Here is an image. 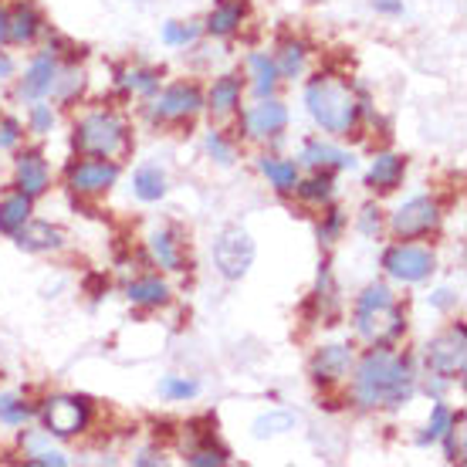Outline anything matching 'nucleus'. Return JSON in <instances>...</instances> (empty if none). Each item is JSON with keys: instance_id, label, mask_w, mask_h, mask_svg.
I'll return each instance as SVG.
<instances>
[{"instance_id": "1", "label": "nucleus", "mask_w": 467, "mask_h": 467, "mask_svg": "<svg viewBox=\"0 0 467 467\" xmlns=\"http://www.w3.org/2000/svg\"><path fill=\"white\" fill-rule=\"evenodd\" d=\"M413 393H417V373L410 356H397L383 342L362 356L352 379V397L359 407H403Z\"/></svg>"}, {"instance_id": "2", "label": "nucleus", "mask_w": 467, "mask_h": 467, "mask_svg": "<svg viewBox=\"0 0 467 467\" xmlns=\"http://www.w3.org/2000/svg\"><path fill=\"white\" fill-rule=\"evenodd\" d=\"M305 106L312 112L318 126L336 136H349L359 119V106H356V95L349 92V85L336 82L328 75H318L316 82L305 88Z\"/></svg>"}, {"instance_id": "3", "label": "nucleus", "mask_w": 467, "mask_h": 467, "mask_svg": "<svg viewBox=\"0 0 467 467\" xmlns=\"http://www.w3.org/2000/svg\"><path fill=\"white\" fill-rule=\"evenodd\" d=\"M356 328H359V336L373 342H389L403 336L407 318H403V308L393 302V295H389L386 285H369L359 295V302H356Z\"/></svg>"}, {"instance_id": "4", "label": "nucleus", "mask_w": 467, "mask_h": 467, "mask_svg": "<svg viewBox=\"0 0 467 467\" xmlns=\"http://www.w3.org/2000/svg\"><path fill=\"white\" fill-rule=\"evenodd\" d=\"M71 142H75V150L82 152V156L109 160V156L126 150L129 132H126V122L119 116H112V112H92V116H85L75 126Z\"/></svg>"}, {"instance_id": "5", "label": "nucleus", "mask_w": 467, "mask_h": 467, "mask_svg": "<svg viewBox=\"0 0 467 467\" xmlns=\"http://www.w3.org/2000/svg\"><path fill=\"white\" fill-rule=\"evenodd\" d=\"M213 261L227 281H241L254 265V241L241 227H227L213 244Z\"/></svg>"}, {"instance_id": "6", "label": "nucleus", "mask_w": 467, "mask_h": 467, "mask_svg": "<svg viewBox=\"0 0 467 467\" xmlns=\"http://www.w3.org/2000/svg\"><path fill=\"white\" fill-rule=\"evenodd\" d=\"M464 366H467V336H464V326L451 328L444 336H437L431 339L427 346V369L433 376H441V379H461L464 376Z\"/></svg>"}, {"instance_id": "7", "label": "nucleus", "mask_w": 467, "mask_h": 467, "mask_svg": "<svg viewBox=\"0 0 467 467\" xmlns=\"http://www.w3.org/2000/svg\"><path fill=\"white\" fill-rule=\"evenodd\" d=\"M41 420L55 437H75L92 420V403L85 397H51L41 407Z\"/></svg>"}, {"instance_id": "8", "label": "nucleus", "mask_w": 467, "mask_h": 467, "mask_svg": "<svg viewBox=\"0 0 467 467\" xmlns=\"http://www.w3.org/2000/svg\"><path fill=\"white\" fill-rule=\"evenodd\" d=\"M383 268L400 281H423L431 278L433 271V254L427 247H413V244H393L383 254Z\"/></svg>"}, {"instance_id": "9", "label": "nucleus", "mask_w": 467, "mask_h": 467, "mask_svg": "<svg viewBox=\"0 0 467 467\" xmlns=\"http://www.w3.org/2000/svg\"><path fill=\"white\" fill-rule=\"evenodd\" d=\"M441 223V211H437V203L431 197H413L410 203H403L397 213H393V234L397 237H420V234H431L433 227Z\"/></svg>"}, {"instance_id": "10", "label": "nucleus", "mask_w": 467, "mask_h": 467, "mask_svg": "<svg viewBox=\"0 0 467 467\" xmlns=\"http://www.w3.org/2000/svg\"><path fill=\"white\" fill-rule=\"evenodd\" d=\"M200 109H203V95H200L197 85H173V88H166V92L152 102L150 116L156 119V122H170V119L197 116Z\"/></svg>"}, {"instance_id": "11", "label": "nucleus", "mask_w": 467, "mask_h": 467, "mask_svg": "<svg viewBox=\"0 0 467 467\" xmlns=\"http://www.w3.org/2000/svg\"><path fill=\"white\" fill-rule=\"evenodd\" d=\"M119 180V166L109 160H85L68 166V187L75 193H102Z\"/></svg>"}, {"instance_id": "12", "label": "nucleus", "mask_w": 467, "mask_h": 467, "mask_svg": "<svg viewBox=\"0 0 467 467\" xmlns=\"http://www.w3.org/2000/svg\"><path fill=\"white\" fill-rule=\"evenodd\" d=\"M247 126V136H254V140H268V136H278L281 129L288 126V109L281 106V102H261L247 112L244 119Z\"/></svg>"}, {"instance_id": "13", "label": "nucleus", "mask_w": 467, "mask_h": 467, "mask_svg": "<svg viewBox=\"0 0 467 467\" xmlns=\"http://www.w3.org/2000/svg\"><path fill=\"white\" fill-rule=\"evenodd\" d=\"M14 237H17V247H21V251H31V254L58 251V247L65 244V234L45 221H24Z\"/></svg>"}, {"instance_id": "14", "label": "nucleus", "mask_w": 467, "mask_h": 467, "mask_svg": "<svg viewBox=\"0 0 467 467\" xmlns=\"http://www.w3.org/2000/svg\"><path fill=\"white\" fill-rule=\"evenodd\" d=\"M352 366V352L349 346H326L318 349V356L312 359V379L316 383H339L342 376L349 373Z\"/></svg>"}, {"instance_id": "15", "label": "nucleus", "mask_w": 467, "mask_h": 467, "mask_svg": "<svg viewBox=\"0 0 467 467\" xmlns=\"http://www.w3.org/2000/svg\"><path fill=\"white\" fill-rule=\"evenodd\" d=\"M17 187L27 197H41L47 190V163L37 150H27L17 160Z\"/></svg>"}, {"instance_id": "16", "label": "nucleus", "mask_w": 467, "mask_h": 467, "mask_svg": "<svg viewBox=\"0 0 467 467\" xmlns=\"http://www.w3.org/2000/svg\"><path fill=\"white\" fill-rule=\"evenodd\" d=\"M403 173H407V160L397 156V152H383V156H376L373 170L366 173V183L373 190H379V193H389V190L400 187Z\"/></svg>"}, {"instance_id": "17", "label": "nucleus", "mask_w": 467, "mask_h": 467, "mask_svg": "<svg viewBox=\"0 0 467 467\" xmlns=\"http://www.w3.org/2000/svg\"><path fill=\"white\" fill-rule=\"evenodd\" d=\"M51 85H55V58L51 55H41V58L27 68L21 82V95L24 99H41L45 92H51Z\"/></svg>"}, {"instance_id": "18", "label": "nucleus", "mask_w": 467, "mask_h": 467, "mask_svg": "<svg viewBox=\"0 0 467 467\" xmlns=\"http://www.w3.org/2000/svg\"><path fill=\"white\" fill-rule=\"evenodd\" d=\"M244 4L241 0H223V4H217L213 7V14L207 17V31L217 37H227L234 35L237 27H241V21H244Z\"/></svg>"}, {"instance_id": "19", "label": "nucleus", "mask_w": 467, "mask_h": 467, "mask_svg": "<svg viewBox=\"0 0 467 467\" xmlns=\"http://www.w3.org/2000/svg\"><path fill=\"white\" fill-rule=\"evenodd\" d=\"M31 217V197L27 193H11V197L0 200V231L4 234H17L24 221Z\"/></svg>"}, {"instance_id": "20", "label": "nucleus", "mask_w": 467, "mask_h": 467, "mask_svg": "<svg viewBox=\"0 0 467 467\" xmlns=\"http://www.w3.org/2000/svg\"><path fill=\"white\" fill-rule=\"evenodd\" d=\"M37 31H41V17L31 4H21L14 14H7V37H14L17 45H27Z\"/></svg>"}, {"instance_id": "21", "label": "nucleus", "mask_w": 467, "mask_h": 467, "mask_svg": "<svg viewBox=\"0 0 467 467\" xmlns=\"http://www.w3.org/2000/svg\"><path fill=\"white\" fill-rule=\"evenodd\" d=\"M302 160L308 166H339V170H352V166H356V160H352L349 152L336 150V146H328V142H305Z\"/></svg>"}, {"instance_id": "22", "label": "nucleus", "mask_w": 467, "mask_h": 467, "mask_svg": "<svg viewBox=\"0 0 467 467\" xmlns=\"http://www.w3.org/2000/svg\"><path fill=\"white\" fill-rule=\"evenodd\" d=\"M126 295H129V302L132 305H146V308H156V305L170 302V288H166V281H160V278L132 281Z\"/></svg>"}, {"instance_id": "23", "label": "nucleus", "mask_w": 467, "mask_h": 467, "mask_svg": "<svg viewBox=\"0 0 467 467\" xmlns=\"http://www.w3.org/2000/svg\"><path fill=\"white\" fill-rule=\"evenodd\" d=\"M261 173L268 176L271 183H275V190H281V193H292L298 187V166L288 163V160H271V156H265L261 160Z\"/></svg>"}, {"instance_id": "24", "label": "nucleus", "mask_w": 467, "mask_h": 467, "mask_svg": "<svg viewBox=\"0 0 467 467\" xmlns=\"http://www.w3.org/2000/svg\"><path fill=\"white\" fill-rule=\"evenodd\" d=\"M237 102H241V82H237L234 75L217 78L213 88H211V109L213 112H217V116H227V112L237 109Z\"/></svg>"}, {"instance_id": "25", "label": "nucleus", "mask_w": 467, "mask_h": 467, "mask_svg": "<svg viewBox=\"0 0 467 467\" xmlns=\"http://www.w3.org/2000/svg\"><path fill=\"white\" fill-rule=\"evenodd\" d=\"M152 254L160 257V265H163V268L183 271V257H180V241H176V231L152 234Z\"/></svg>"}, {"instance_id": "26", "label": "nucleus", "mask_w": 467, "mask_h": 467, "mask_svg": "<svg viewBox=\"0 0 467 467\" xmlns=\"http://www.w3.org/2000/svg\"><path fill=\"white\" fill-rule=\"evenodd\" d=\"M132 187H136V197L146 200V203H152V200H160L166 193V180L156 166H142V170H136Z\"/></svg>"}, {"instance_id": "27", "label": "nucleus", "mask_w": 467, "mask_h": 467, "mask_svg": "<svg viewBox=\"0 0 467 467\" xmlns=\"http://www.w3.org/2000/svg\"><path fill=\"white\" fill-rule=\"evenodd\" d=\"M251 68H254V88L257 95H268L278 85V65L268 55H251Z\"/></svg>"}, {"instance_id": "28", "label": "nucleus", "mask_w": 467, "mask_h": 467, "mask_svg": "<svg viewBox=\"0 0 467 467\" xmlns=\"http://www.w3.org/2000/svg\"><path fill=\"white\" fill-rule=\"evenodd\" d=\"M332 187H336V180H332V173H316L312 180H305V183H298V193H302V200H312V203H318V200H328L332 197Z\"/></svg>"}, {"instance_id": "29", "label": "nucleus", "mask_w": 467, "mask_h": 467, "mask_svg": "<svg viewBox=\"0 0 467 467\" xmlns=\"http://www.w3.org/2000/svg\"><path fill=\"white\" fill-rule=\"evenodd\" d=\"M444 444H447V461L461 464L464 461V413H457L451 427L444 431Z\"/></svg>"}, {"instance_id": "30", "label": "nucleus", "mask_w": 467, "mask_h": 467, "mask_svg": "<svg viewBox=\"0 0 467 467\" xmlns=\"http://www.w3.org/2000/svg\"><path fill=\"white\" fill-rule=\"evenodd\" d=\"M302 68H305V45L302 41H285V45H281L278 71H285L288 78H295V75H302Z\"/></svg>"}, {"instance_id": "31", "label": "nucleus", "mask_w": 467, "mask_h": 467, "mask_svg": "<svg viewBox=\"0 0 467 467\" xmlns=\"http://www.w3.org/2000/svg\"><path fill=\"white\" fill-rule=\"evenodd\" d=\"M31 417H35V407H27L21 397H14V393L0 397V420L4 423H24Z\"/></svg>"}, {"instance_id": "32", "label": "nucleus", "mask_w": 467, "mask_h": 467, "mask_svg": "<svg viewBox=\"0 0 467 467\" xmlns=\"http://www.w3.org/2000/svg\"><path fill=\"white\" fill-rule=\"evenodd\" d=\"M190 464L193 467H221V464H227V451H223V447H213V441H207V444H200L190 451Z\"/></svg>"}, {"instance_id": "33", "label": "nucleus", "mask_w": 467, "mask_h": 467, "mask_svg": "<svg viewBox=\"0 0 467 467\" xmlns=\"http://www.w3.org/2000/svg\"><path fill=\"white\" fill-rule=\"evenodd\" d=\"M292 413H268V417H257L254 420V437H271V433L292 431Z\"/></svg>"}, {"instance_id": "34", "label": "nucleus", "mask_w": 467, "mask_h": 467, "mask_svg": "<svg viewBox=\"0 0 467 467\" xmlns=\"http://www.w3.org/2000/svg\"><path fill=\"white\" fill-rule=\"evenodd\" d=\"M451 420H454V413H451L444 403H437V407H433V417H431V427L420 433V444H431V441H437V437H444Z\"/></svg>"}, {"instance_id": "35", "label": "nucleus", "mask_w": 467, "mask_h": 467, "mask_svg": "<svg viewBox=\"0 0 467 467\" xmlns=\"http://www.w3.org/2000/svg\"><path fill=\"white\" fill-rule=\"evenodd\" d=\"M156 71H150V68H136V71H122V85L126 88H136V92H156Z\"/></svg>"}, {"instance_id": "36", "label": "nucleus", "mask_w": 467, "mask_h": 467, "mask_svg": "<svg viewBox=\"0 0 467 467\" xmlns=\"http://www.w3.org/2000/svg\"><path fill=\"white\" fill-rule=\"evenodd\" d=\"M160 389H163L166 400H190V397H197V383H190V379H176V376H166Z\"/></svg>"}, {"instance_id": "37", "label": "nucleus", "mask_w": 467, "mask_h": 467, "mask_svg": "<svg viewBox=\"0 0 467 467\" xmlns=\"http://www.w3.org/2000/svg\"><path fill=\"white\" fill-rule=\"evenodd\" d=\"M163 37H166V45H187V41H193L197 37V27H183V24H166V31H163Z\"/></svg>"}, {"instance_id": "38", "label": "nucleus", "mask_w": 467, "mask_h": 467, "mask_svg": "<svg viewBox=\"0 0 467 467\" xmlns=\"http://www.w3.org/2000/svg\"><path fill=\"white\" fill-rule=\"evenodd\" d=\"M17 140H21V122L17 119H0V146L11 150Z\"/></svg>"}, {"instance_id": "39", "label": "nucleus", "mask_w": 467, "mask_h": 467, "mask_svg": "<svg viewBox=\"0 0 467 467\" xmlns=\"http://www.w3.org/2000/svg\"><path fill=\"white\" fill-rule=\"evenodd\" d=\"M359 231L366 234V237H376V234H379V211H376L373 203H369V207H362V213H359Z\"/></svg>"}, {"instance_id": "40", "label": "nucleus", "mask_w": 467, "mask_h": 467, "mask_svg": "<svg viewBox=\"0 0 467 467\" xmlns=\"http://www.w3.org/2000/svg\"><path fill=\"white\" fill-rule=\"evenodd\" d=\"M339 227H342V211H328L326 223H318V237H322V241H336Z\"/></svg>"}, {"instance_id": "41", "label": "nucleus", "mask_w": 467, "mask_h": 467, "mask_svg": "<svg viewBox=\"0 0 467 467\" xmlns=\"http://www.w3.org/2000/svg\"><path fill=\"white\" fill-rule=\"evenodd\" d=\"M51 122H55V116H51V109L47 106L31 109V126H35V132H51Z\"/></svg>"}, {"instance_id": "42", "label": "nucleus", "mask_w": 467, "mask_h": 467, "mask_svg": "<svg viewBox=\"0 0 467 467\" xmlns=\"http://www.w3.org/2000/svg\"><path fill=\"white\" fill-rule=\"evenodd\" d=\"M207 150H211L221 163H231V146L221 140V132H211V136H207Z\"/></svg>"}, {"instance_id": "43", "label": "nucleus", "mask_w": 467, "mask_h": 467, "mask_svg": "<svg viewBox=\"0 0 467 467\" xmlns=\"http://www.w3.org/2000/svg\"><path fill=\"white\" fill-rule=\"evenodd\" d=\"M27 464H55V467H65L68 461L61 454H35V457H27Z\"/></svg>"}, {"instance_id": "44", "label": "nucleus", "mask_w": 467, "mask_h": 467, "mask_svg": "<svg viewBox=\"0 0 467 467\" xmlns=\"http://www.w3.org/2000/svg\"><path fill=\"white\" fill-rule=\"evenodd\" d=\"M85 288H88V292H92L95 298H99V292H106V288H109V281L102 278V275H88V281H85Z\"/></svg>"}, {"instance_id": "45", "label": "nucleus", "mask_w": 467, "mask_h": 467, "mask_svg": "<svg viewBox=\"0 0 467 467\" xmlns=\"http://www.w3.org/2000/svg\"><path fill=\"white\" fill-rule=\"evenodd\" d=\"M373 4H376V11H386V14L403 11V4H400V0H373Z\"/></svg>"}, {"instance_id": "46", "label": "nucleus", "mask_w": 467, "mask_h": 467, "mask_svg": "<svg viewBox=\"0 0 467 467\" xmlns=\"http://www.w3.org/2000/svg\"><path fill=\"white\" fill-rule=\"evenodd\" d=\"M431 302H433V305H437V308H447V305H451V302H454V295H451V292H447V288H441V292H437V295H433V298H431Z\"/></svg>"}, {"instance_id": "47", "label": "nucleus", "mask_w": 467, "mask_h": 467, "mask_svg": "<svg viewBox=\"0 0 467 467\" xmlns=\"http://www.w3.org/2000/svg\"><path fill=\"white\" fill-rule=\"evenodd\" d=\"M11 71H14V61L7 58V55H0V78H7Z\"/></svg>"}, {"instance_id": "48", "label": "nucleus", "mask_w": 467, "mask_h": 467, "mask_svg": "<svg viewBox=\"0 0 467 467\" xmlns=\"http://www.w3.org/2000/svg\"><path fill=\"white\" fill-rule=\"evenodd\" d=\"M160 461H163V457H156V451H146V454H142L140 461H136V464L146 467V464H160Z\"/></svg>"}, {"instance_id": "49", "label": "nucleus", "mask_w": 467, "mask_h": 467, "mask_svg": "<svg viewBox=\"0 0 467 467\" xmlns=\"http://www.w3.org/2000/svg\"><path fill=\"white\" fill-rule=\"evenodd\" d=\"M7 37V11H0V41Z\"/></svg>"}]
</instances>
